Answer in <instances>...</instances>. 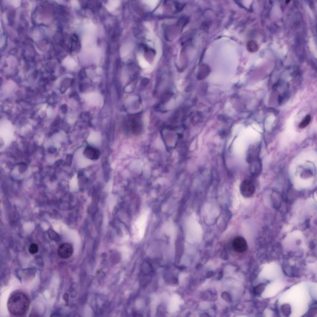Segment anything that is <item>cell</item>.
<instances>
[{"label":"cell","mask_w":317,"mask_h":317,"mask_svg":"<svg viewBox=\"0 0 317 317\" xmlns=\"http://www.w3.org/2000/svg\"><path fill=\"white\" fill-rule=\"evenodd\" d=\"M83 154L89 159L97 160L100 156V152L96 148L89 146L84 149Z\"/></svg>","instance_id":"5"},{"label":"cell","mask_w":317,"mask_h":317,"mask_svg":"<svg viewBox=\"0 0 317 317\" xmlns=\"http://www.w3.org/2000/svg\"><path fill=\"white\" fill-rule=\"evenodd\" d=\"M29 300L27 295L21 292L13 294L9 298L7 307L9 312L15 316L26 315L29 307Z\"/></svg>","instance_id":"1"},{"label":"cell","mask_w":317,"mask_h":317,"mask_svg":"<svg viewBox=\"0 0 317 317\" xmlns=\"http://www.w3.org/2000/svg\"><path fill=\"white\" fill-rule=\"evenodd\" d=\"M240 191L244 196L250 197L255 192V186L250 180H245L240 186Z\"/></svg>","instance_id":"3"},{"label":"cell","mask_w":317,"mask_h":317,"mask_svg":"<svg viewBox=\"0 0 317 317\" xmlns=\"http://www.w3.org/2000/svg\"><path fill=\"white\" fill-rule=\"evenodd\" d=\"M311 121V117L310 115H307L300 123L299 127L301 128H304L310 123Z\"/></svg>","instance_id":"6"},{"label":"cell","mask_w":317,"mask_h":317,"mask_svg":"<svg viewBox=\"0 0 317 317\" xmlns=\"http://www.w3.org/2000/svg\"><path fill=\"white\" fill-rule=\"evenodd\" d=\"M291 1V0H286V4H288L290 3V2Z\"/></svg>","instance_id":"8"},{"label":"cell","mask_w":317,"mask_h":317,"mask_svg":"<svg viewBox=\"0 0 317 317\" xmlns=\"http://www.w3.org/2000/svg\"><path fill=\"white\" fill-rule=\"evenodd\" d=\"M73 253V246L70 243H63L58 249V256L63 259H67L71 257Z\"/></svg>","instance_id":"2"},{"label":"cell","mask_w":317,"mask_h":317,"mask_svg":"<svg viewBox=\"0 0 317 317\" xmlns=\"http://www.w3.org/2000/svg\"><path fill=\"white\" fill-rule=\"evenodd\" d=\"M232 247L237 252L242 253L247 250L248 248L245 239L242 237H237L232 242Z\"/></svg>","instance_id":"4"},{"label":"cell","mask_w":317,"mask_h":317,"mask_svg":"<svg viewBox=\"0 0 317 317\" xmlns=\"http://www.w3.org/2000/svg\"><path fill=\"white\" fill-rule=\"evenodd\" d=\"M38 246L37 244L35 243H32L30 247H29V252L31 253V254L34 255V254H35V253H37L38 252Z\"/></svg>","instance_id":"7"}]
</instances>
